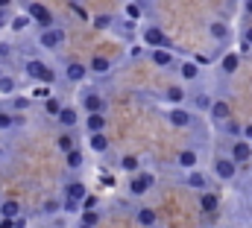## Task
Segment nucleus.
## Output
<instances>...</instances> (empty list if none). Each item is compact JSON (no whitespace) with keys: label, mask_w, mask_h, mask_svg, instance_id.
I'll use <instances>...</instances> for the list:
<instances>
[{"label":"nucleus","mask_w":252,"mask_h":228,"mask_svg":"<svg viewBox=\"0 0 252 228\" xmlns=\"http://www.w3.org/2000/svg\"><path fill=\"white\" fill-rule=\"evenodd\" d=\"M112 24V18H94V27H109Z\"/></svg>","instance_id":"43"},{"label":"nucleus","mask_w":252,"mask_h":228,"mask_svg":"<svg viewBox=\"0 0 252 228\" xmlns=\"http://www.w3.org/2000/svg\"><path fill=\"white\" fill-rule=\"evenodd\" d=\"M12 126H15V114L0 112V132H6V129H12Z\"/></svg>","instance_id":"31"},{"label":"nucleus","mask_w":252,"mask_h":228,"mask_svg":"<svg viewBox=\"0 0 252 228\" xmlns=\"http://www.w3.org/2000/svg\"><path fill=\"white\" fill-rule=\"evenodd\" d=\"M82 205H85V211H94V205H97V196H85V199H82Z\"/></svg>","instance_id":"41"},{"label":"nucleus","mask_w":252,"mask_h":228,"mask_svg":"<svg viewBox=\"0 0 252 228\" xmlns=\"http://www.w3.org/2000/svg\"><path fill=\"white\" fill-rule=\"evenodd\" d=\"M135 220H138V226L153 228L156 226V211H153V208H138V211H135Z\"/></svg>","instance_id":"19"},{"label":"nucleus","mask_w":252,"mask_h":228,"mask_svg":"<svg viewBox=\"0 0 252 228\" xmlns=\"http://www.w3.org/2000/svg\"><path fill=\"white\" fill-rule=\"evenodd\" d=\"M126 15H129V18H141V15H144L141 3H126Z\"/></svg>","instance_id":"37"},{"label":"nucleus","mask_w":252,"mask_h":228,"mask_svg":"<svg viewBox=\"0 0 252 228\" xmlns=\"http://www.w3.org/2000/svg\"><path fill=\"white\" fill-rule=\"evenodd\" d=\"M179 167H185V170H193L196 167V152L193 149H182L179 152Z\"/></svg>","instance_id":"24"},{"label":"nucleus","mask_w":252,"mask_h":228,"mask_svg":"<svg viewBox=\"0 0 252 228\" xmlns=\"http://www.w3.org/2000/svg\"><path fill=\"white\" fill-rule=\"evenodd\" d=\"M56 146H59V149H62L64 155H67V152H73V149H76V143H73V138H70V135H59V141H56Z\"/></svg>","instance_id":"28"},{"label":"nucleus","mask_w":252,"mask_h":228,"mask_svg":"<svg viewBox=\"0 0 252 228\" xmlns=\"http://www.w3.org/2000/svg\"><path fill=\"white\" fill-rule=\"evenodd\" d=\"M252 158V143L247 141H238V143H232V161L235 164H241V161H250Z\"/></svg>","instance_id":"9"},{"label":"nucleus","mask_w":252,"mask_h":228,"mask_svg":"<svg viewBox=\"0 0 252 228\" xmlns=\"http://www.w3.org/2000/svg\"><path fill=\"white\" fill-rule=\"evenodd\" d=\"M76 228H91V226H82V223H79V226H76Z\"/></svg>","instance_id":"49"},{"label":"nucleus","mask_w":252,"mask_h":228,"mask_svg":"<svg viewBox=\"0 0 252 228\" xmlns=\"http://www.w3.org/2000/svg\"><path fill=\"white\" fill-rule=\"evenodd\" d=\"M3 24H6V15H3V9H0V27H3Z\"/></svg>","instance_id":"47"},{"label":"nucleus","mask_w":252,"mask_h":228,"mask_svg":"<svg viewBox=\"0 0 252 228\" xmlns=\"http://www.w3.org/2000/svg\"><path fill=\"white\" fill-rule=\"evenodd\" d=\"M64 158H67V167H70V170H79V167H82V152H79V149L67 152Z\"/></svg>","instance_id":"29"},{"label":"nucleus","mask_w":252,"mask_h":228,"mask_svg":"<svg viewBox=\"0 0 252 228\" xmlns=\"http://www.w3.org/2000/svg\"><path fill=\"white\" fill-rule=\"evenodd\" d=\"M247 12L252 15V0H247Z\"/></svg>","instance_id":"48"},{"label":"nucleus","mask_w":252,"mask_h":228,"mask_svg":"<svg viewBox=\"0 0 252 228\" xmlns=\"http://www.w3.org/2000/svg\"><path fill=\"white\" fill-rule=\"evenodd\" d=\"M88 146H91V152H97V155H103L106 149H109V138L100 132V135H88Z\"/></svg>","instance_id":"16"},{"label":"nucleus","mask_w":252,"mask_h":228,"mask_svg":"<svg viewBox=\"0 0 252 228\" xmlns=\"http://www.w3.org/2000/svg\"><path fill=\"white\" fill-rule=\"evenodd\" d=\"M238 67H241V53H226L223 61H220V70L223 73H235Z\"/></svg>","instance_id":"18"},{"label":"nucleus","mask_w":252,"mask_h":228,"mask_svg":"<svg viewBox=\"0 0 252 228\" xmlns=\"http://www.w3.org/2000/svg\"><path fill=\"white\" fill-rule=\"evenodd\" d=\"M88 70H91V73H109V70H112V61L106 56H94L91 64H88Z\"/></svg>","instance_id":"21"},{"label":"nucleus","mask_w":252,"mask_h":228,"mask_svg":"<svg viewBox=\"0 0 252 228\" xmlns=\"http://www.w3.org/2000/svg\"><path fill=\"white\" fill-rule=\"evenodd\" d=\"M30 24H32V18H30V15H18V18H12V21H9V27H12L15 32H24Z\"/></svg>","instance_id":"27"},{"label":"nucleus","mask_w":252,"mask_h":228,"mask_svg":"<svg viewBox=\"0 0 252 228\" xmlns=\"http://www.w3.org/2000/svg\"><path fill=\"white\" fill-rule=\"evenodd\" d=\"M64 76H67V82H82V79L88 76V64H82V61H67V64H64Z\"/></svg>","instance_id":"6"},{"label":"nucleus","mask_w":252,"mask_h":228,"mask_svg":"<svg viewBox=\"0 0 252 228\" xmlns=\"http://www.w3.org/2000/svg\"><path fill=\"white\" fill-rule=\"evenodd\" d=\"M0 217H6V220H18V217H21V202H15V199L0 202Z\"/></svg>","instance_id":"12"},{"label":"nucleus","mask_w":252,"mask_h":228,"mask_svg":"<svg viewBox=\"0 0 252 228\" xmlns=\"http://www.w3.org/2000/svg\"><path fill=\"white\" fill-rule=\"evenodd\" d=\"M229 114H232V109H229V103H226V100L211 103V117H214L217 123H226V120H229Z\"/></svg>","instance_id":"13"},{"label":"nucleus","mask_w":252,"mask_h":228,"mask_svg":"<svg viewBox=\"0 0 252 228\" xmlns=\"http://www.w3.org/2000/svg\"><path fill=\"white\" fill-rule=\"evenodd\" d=\"M199 205H202V211H217V205H220V199H217V193H208V190H202L199 193Z\"/></svg>","instance_id":"20"},{"label":"nucleus","mask_w":252,"mask_h":228,"mask_svg":"<svg viewBox=\"0 0 252 228\" xmlns=\"http://www.w3.org/2000/svg\"><path fill=\"white\" fill-rule=\"evenodd\" d=\"M0 94H15V79L12 76H3L0 79Z\"/></svg>","instance_id":"32"},{"label":"nucleus","mask_w":252,"mask_h":228,"mask_svg":"<svg viewBox=\"0 0 252 228\" xmlns=\"http://www.w3.org/2000/svg\"><path fill=\"white\" fill-rule=\"evenodd\" d=\"M56 120H59V123H62L64 129H73V126H76V123H79V112H76V109H73V106H64L62 112H59V117H56Z\"/></svg>","instance_id":"11"},{"label":"nucleus","mask_w":252,"mask_h":228,"mask_svg":"<svg viewBox=\"0 0 252 228\" xmlns=\"http://www.w3.org/2000/svg\"><path fill=\"white\" fill-rule=\"evenodd\" d=\"M167 120H170V126H176V129L190 126V114L185 112V109H170V112H167Z\"/></svg>","instance_id":"10"},{"label":"nucleus","mask_w":252,"mask_h":228,"mask_svg":"<svg viewBox=\"0 0 252 228\" xmlns=\"http://www.w3.org/2000/svg\"><path fill=\"white\" fill-rule=\"evenodd\" d=\"M214 172H217V178H223V181L235 178V161H232V158H217V161H214Z\"/></svg>","instance_id":"8"},{"label":"nucleus","mask_w":252,"mask_h":228,"mask_svg":"<svg viewBox=\"0 0 252 228\" xmlns=\"http://www.w3.org/2000/svg\"><path fill=\"white\" fill-rule=\"evenodd\" d=\"M150 187H153V175H150V172H138V175H132V181H129V193H132V196H144Z\"/></svg>","instance_id":"4"},{"label":"nucleus","mask_w":252,"mask_h":228,"mask_svg":"<svg viewBox=\"0 0 252 228\" xmlns=\"http://www.w3.org/2000/svg\"><path fill=\"white\" fill-rule=\"evenodd\" d=\"M244 41H247V44H252V27H247V32H244Z\"/></svg>","instance_id":"45"},{"label":"nucleus","mask_w":252,"mask_h":228,"mask_svg":"<svg viewBox=\"0 0 252 228\" xmlns=\"http://www.w3.org/2000/svg\"><path fill=\"white\" fill-rule=\"evenodd\" d=\"M208 32H211V38H217V41H223V38H229V27H226L223 21H214V24L208 27Z\"/></svg>","instance_id":"23"},{"label":"nucleus","mask_w":252,"mask_h":228,"mask_svg":"<svg viewBox=\"0 0 252 228\" xmlns=\"http://www.w3.org/2000/svg\"><path fill=\"white\" fill-rule=\"evenodd\" d=\"M85 196H88V187H85L82 181H76V178H73V181H67V184H64V199H73V202H82Z\"/></svg>","instance_id":"7"},{"label":"nucleus","mask_w":252,"mask_h":228,"mask_svg":"<svg viewBox=\"0 0 252 228\" xmlns=\"http://www.w3.org/2000/svg\"><path fill=\"white\" fill-rule=\"evenodd\" d=\"M9 53H12V44L9 41H0V58H9Z\"/></svg>","instance_id":"40"},{"label":"nucleus","mask_w":252,"mask_h":228,"mask_svg":"<svg viewBox=\"0 0 252 228\" xmlns=\"http://www.w3.org/2000/svg\"><path fill=\"white\" fill-rule=\"evenodd\" d=\"M144 41H147L153 50H161V47L167 50V35H164L158 27H147V29H144Z\"/></svg>","instance_id":"5"},{"label":"nucleus","mask_w":252,"mask_h":228,"mask_svg":"<svg viewBox=\"0 0 252 228\" xmlns=\"http://www.w3.org/2000/svg\"><path fill=\"white\" fill-rule=\"evenodd\" d=\"M44 106H47V112H50V114H56V117H59V112L64 109V106L59 103V100H56V97H50V100H47Z\"/></svg>","instance_id":"36"},{"label":"nucleus","mask_w":252,"mask_h":228,"mask_svg":"<svg viewBox=\"0 0 252 228\" xmlns=\"http://www.w3.org/2000/svg\"><path fill=\"white\" fill-rule=\"evenodd\" d=\"M82 106H85V112L88 114H100V109H103V97L100 94H85V100H82Z\"/></svg>","instance_id":"17"},{"label":"nucleus","mask_w":252,"mask_h":228,"mask_svg":"<svg viewBox=\"0 0 252 228\" xmlns=\"http://www.w3.org/2000/svg\"><path fill=\"white\" fill-rule=\"evenodd\" d=\"M121 170H126V172H138L141 170L138 155H124V158H121Z\"/></svg>","instance_id":"26"},{"label":"nucleus","mask_w":252,"mask_h":228,"mask_svg":"<svg viewBox=\"0 0 252 228\" xmlns=\"http://www.w3.org/2000/svg\"><path fill=\"white\" fill-rule=\"evenodd\" d=\"M38 44L47 47V50H56L64 44V29L62 27H50V29H41L38 32Z\"/></svg>","instance_id":"3"},{"label":"nucleus","mask_w":252,"mask_h":228,"mask_svg":"<svg viewBox=\"0 0 252 228\" xmlns=\"http://www.w3.org/2000/svg\"><path fill=\"white\" fill-rule=\"evenodd\" d=\"M59 208H62V205H59V199H47V202H44V214H56Z\"/></svg>","instance_id":"39"},{"label":"nucleus","mask_w":252,"mask_h":228,"mask_svg":"<svg viewBox=\"0 0 252 228\" xmlns=\"http://www.w3.org/2000/svg\"><path fill=\"white\" fill-rule=\"evenodd\" d=\"M97 223H100V214H97V211H85V214H82V226H97Z\"/></svg>","instance_id":"33"},{"label":"nucleus","mask_w":252,"mask_h":228,"mask_svg":"<svg viewBox=\"0 0 252 228\" xmlns=\"http://www.w3.org/2000/svg\"><path fill=\"white\" fill-rule=\"evenodd\" d=\"M27 15H30L35 24H41V29H50V27H56V24H53V12H50L44 3H30V6H27Z\"/></svg>","instance_id":"2"},{"label":"nucleus","mask_w":252,"mask_h":228,"mask_svg":"<svg viewBox=\"0 0 252 228\" xmlns=\"http://www.w3.org/2000/svg\"><path fill=\"white\" fill-rule=\"evenodd\" d=\"M188 184H190V187H199V190H202V187H205V175H202V172H190V175H188Z\"/></svg>","instance_id":"34"},{"label":"nucleus","mask_w":252,"mask_h":228,"mask_svg":"<svg viewBox=\"0 0 252 228\" xmlns=\"http://www.w3.org/2000/svg\"><path fill=\"white\" fill-rule=\"evenodd\" d=\"M30 106H32L30 97H15V100H12V109H15V112H27Z\"/></svg>","instance_id":"30"},{"label":"nucleus","mask_w":252,"mask_h":228,"mask_svg":"<svg viewBox=\"0 0 252 228\" xmlns=\"http://www.w3.org/2000/svg\"><path fill=\"white\" fill-rule=\"evenodd\" d=\"M244 138H247V141H252V123H250V126H244Z\"/></svg>","instance_id":"44"},{"label":"nucleus","mask_w":252,"mask_h":228,"mask_svg":"<svg viewBox=\"0 0 252 228\" xmlns=\"http://www.w3.org/2000/svg\"><path fill=\"white\" fill-rule=\"evenodd\" d=\"M223 129H226L229 135H244V126H238L235 120H226V123H223Z\"/></svg>","instance_id":"38"},{"label":"nucleus","mask_w":252,"mask_h":228,"mask_svg":"<svg viewBox=\"0 0 252 228\" xmlns=\"http://www.w3.org/2000/svg\"><path fill=\"white\" fill-rule=\"evenodd\" d=\"M62 208H64V211H79V202H73V199H64Z\"/></svg>","instance_id":"42"},{"label":"nucleus","mask_w":252,"mask_h":228,"mask_svg":"<svg viewBox=\"0 0 252 228\" xmlns=\"http://www.w3.org/2000/svg\"><path fill=\"white\" fill-rule=\"evenodd\" d=\"M3 76H6V73H3V67H0V79H3Z\"/></svg>","instance_id":"50"},{"label":"nucleus","mask_w":252,"mask_h":228,"mask_svg":"<svg viewBox=\"0 0 252 228\" xmlns=\"http://www.w3.org/2000/svg\"><path fill=\"white\" fill-rule=\"evenodd\" d=\"M164 100H167V103H173V106H179V103H185V100H188V94H185V88H182V85H170V88L164 91Z\"/></svg>","instance_id":"14"},{"label":"nucleus","mask_w":252,"mask_h":228,"mask_svg":"<svg viewBox=\"0 0 252 228\" xmlns=\"http://www.w3.org/2000/svg\"><path fill=\"white\" fill-rule=\"evenodd\" d=\"M150 58H153L158 67H167V64H173V53H170V50H164V47H161V50H153V53H150Z\"/></svg>","instance_id":"22"},{"label":"nucleus","mask_w":252,"mask_h":228,"mask_svg":"<svg viewBox=\"0 0 252 228\" xmlns=\"http://www.w3.org/2000/svg\"><path fill=\"white\" fill-rule=\"evenodd\" d=\"M6 6H12V0H0V9H6Z\"/></svg>","instance_id":"46"},{"label":"nucleus","mask_w":252,"mask_h":228,"mask_svg":"<svg viewBox=\"0 0 252 228\" xmlns=\"http://www.w3.org/2000/svg\"><path fill=\"white\" fill-rule=\"evenodd\" d=\"M179 73L188 79V82H193L196 76H199V67H196V61H182V67H179Z\"/></svg>","instance_id":"25"},{"label":"nucleus","mask_w":252,"mask_h":228,"mask_svg":"<svg viewBox=\"0 0 252 228\" xmlns=\"http://www.w3.org/2000/svg\"><path fill=\"white\" fill-rule=\"evenodd\" d=\"M85 129H88V135H100V132L106 129V117H103V114H88Z\"/></svg>","instance_id":"15"},{"label":"nucleus","mask_w":252,"mask_h":228,"mask_svg":"<svg viewBox=\"0 0 252 228\" xmlns=\"http://www.w3.org/2000/svg\"><path fill=\"white\" fill-rule=\"evenodd\" d=\"M193 103H196V109H208V112H211V97H208V94H196Z\"/></svg>","instance_id":"35"},{"label":"nucleus","mask_w":252,"mask_h":228,"mask_svg":"<svg viewBox=\"0 0 252 228\" xmlns=\"http://www.w3.org/2000/svg\"><path fill=\"white\" fill-rule=\"evenodd\" d=\"M24 73H27L30 79H35V82H44V85H53V82H56V70H53L50 64L38 61V58H30V61L24 64Z\"/></svg>","instance_id":"1"}]
</instances>
